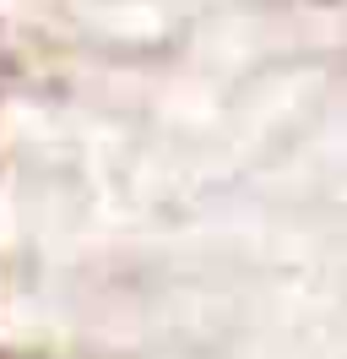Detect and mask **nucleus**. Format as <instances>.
<instances>
[]
</instances>
